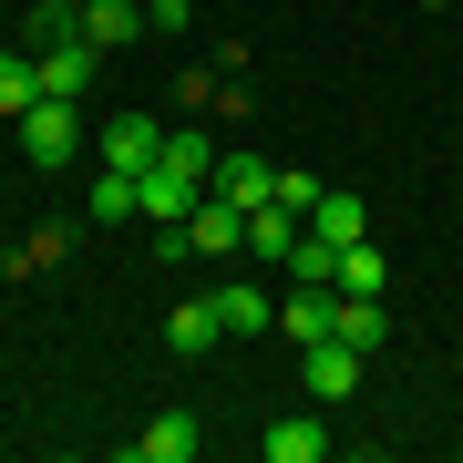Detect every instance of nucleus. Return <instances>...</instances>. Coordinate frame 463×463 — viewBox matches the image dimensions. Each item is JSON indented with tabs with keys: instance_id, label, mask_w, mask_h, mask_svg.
Instances as JSON below:
<instances>
[{
	"instance_id": "nucleus-1",
	"label": "nucleus",
	"mask_w": 463,
	"mask_h": 463,
	"mask_svg": "<svg viewBox=\"0 0 463 463\" xmlns=\"http://www.w3.org/2000/svg\"><path fill=\"white\" fill-rule=\"evenodd\" d=\"M21 155H32L42 175H62L72 155H83V114H72V103H52V93H42L32 114H21Z\"/></svg>"
},
{
	"instance_id": "nucleus-2",
	"label": "nucleus",
	"mask_w": 463,
	"mask_h": 463,
	"mask_svg": "<svg viewBox=\"0 0 463 463\" xmlns=\"http://www.w3.org/2000/svg\"><path fill=\"white\" fill-rule=\"evenodd\" d=\"M32 72H42V93H52V103H83V93L103 83V52H93L83 32H62V42H42V52H32Z\"/></svg>"
},
{
	"instance_id": "nucleus-3",
	"label": "nucleus",
	"mask_w": 463,
	"mask_h": 463,
	"mask_svg": "<svg viewBox=\"0 0 463 463\" xmlns=\"http://www.w3.org/2000/svg\"><path fill=\"white\" fill-rule=\"evenodd\" d=\"M185 258H248V206H227V196H216V185H206V196H196V216H185Z\"/></svg>"
},
{
	"instance_id": "nucleus-4",
	"label": "nucleus",
	"mask_w": 463,
	"mask_h": 463,
	"mask_svg": "<svg viewBox=\"0 0 463 463\" xmlns=\"http://www.w3.org/2000/svg\"><path fill=\"white\" fill-rule=\"evenodd\" d=\"M93 155H103V165H124V175H145L155 155H165V124H155V114H134V103H124V114H103Z\"/></svg>"
},
{
	"instance_id": "nucleus-5",
	"label": "nucleus",
	"mask_w": 463,
	"mask_h": 463,
	"mask_svg": "<svg viewBox=\"0 0 463 463\" xmlns=\"http://www.w3.org/2000/svg\"><path fill=\"white\" fill-rule=\"evenodd\" d=\"M298 381H309V402H350L361 392V350L350 340H309L298 350Z\"/></svg>"
},
{
	"instance_id": "nucleus-6",
	"label": "nucleus",
	"mask_w": 463,
	"mask_h": 463,
	"mask_svg": "<svg viewBox=\"0 0 463 463\" xmlns=\"http://www.w3.org/2000/svg\"><path fill=\"white\" fill-rule=\"evenodd\" d=\"M134 185H145V216H155V227H185V216H196V196H206V175L165 165V155H155V165L134 175Z\"/></svg>"
},
{
	"instance_id": "nucleus-7",
	"label": "nucleus",
	"mask_w": 463,
	"mask_h": 463,
	"mask_svg": "<svg viewBox=\"0 0 463 463\" xmlns=\"http://www.w3.org/2000/svg\"><path fill=\"white\" fill-rule=\"evenodd\" d=\"M279 330L309 350V340H340V288H288L279 298Z\"/></svg>"
},
{
	"instance_id": "nucleus-8",
	"label": "nucleus",
	"mask_w": 463,
	"mask_h": 463,
	"mask_svg": "<svg viewBox=\"0 0 463 463\" xmlns=\"http://www.w3.org/2000/svg\"><path fill=\"white\" fill-rule=\"evenodd\" d=\"M309 237H330V248H350V237H371V206L350 196V185H319V196H309Z\"/></svg>"
},
{
	"instance_id": "nucleus-9",
	"label": "nucleus",
	"mask_w": 463,
	"mask_h": 463,
	"mask_svg": "<svg viewBox=\"0 0 463 463\" xmlns=\"http://www.w3.org/2000/svg\"><path fill=\"white\" fill-rule=\"evenodd\" d=\"M196 443H206V422H196V412H155L145 432H134V463H185Z\"/></svg>"
},
{
	"instance_id": "nucleus-10",
	"label": "nucleus",
	"mask_w": 463,
	"mask_h": 463,
	"mask_svg": "<svg viewBox=\"0 0 463 463\" xmlns=\"http://www.w3.org/2000/svg\"><path fill=\"white\" fill-rule=\"evenodd\" d=\"M216 319H227V340L279 330V309H268V288H258V279H227V288H216Z\"/></svg>"
},
{
	"instance_id": "nucleus-11",
	"label": "nucleus",
	"mask_w": 463,
	"mask_h": 463,
	"mask_svg": "<svg viewBox=\"0 0 463 463\" xmlns=\"http://www.w3.org/2000/svg\"><path fill=\"white\" fill-rule=\"evenodd\" d=\"M165 340L185 350V361H206V350L227 340V319H216V298H175V309H165Z\"/></svg>"
},
{
	"instance_id": "nucleus-12",
	"label": "nucleus",
	"mask_w": 463,
	"mask_h": 463,
	"mask_svg": "<svg viewBox=\"0 0 463 463\" xmlns=\"http://www.w3.org/2000/svg\"><path fill=\"white\" fill-rule=\"evenodd\" d=\"M216 196H227V206H268V196H279V165H258V155H216Z\"/></svg>"
},
{
	"instance_id": "nucleus-13",
	"label": "nucleus",
	"mask_w": 463,
	"mask_h": 463,
	"mask_svg": "<svg viewBox=\"0 0 463 463\" xmlns=\"http://www.w3.org/2000/svg\"><path fill=\"white\" fill-rule=\"evenodd\" d=\"M83 216H93V227H124V216H145V185H134L124 165H103L93 196H83Z\"/></svg>"
},
{
	"instance_id": "nucleus-14",
	"label": "nucleus",
	"mask_w": 463,
	"mask_h": 463,
	"mask_svg": "<svg viewBox=\"0 0 463 463\" xmlns=\"http://www.w3.org/2000/svg\"><path fill=\"white\" fill-rule=\"evenodd\" d=\"M134 32H155V21L134 11V0H93V11H83V42H93V52H124Z\"/></svg>"
},
{
	"instance_id": "nucleus-15",
	"label": "nucleus",
	"mask_w": 463,
	"mask_h": 463,
	"mask_svg": "<svg viewBox=\"0 0 463 463\" xmlns=\"http://www.w3.org/2000/svg\"><path fill=\"white\" fill-rule=\"evenodd\" d=\"M319 453H330V422L319 412H288L279 432H268V463H319Z\"/></svg>"
},
{
	"instance_id": "nucleus-16",
	"label": "nucleus",
	"mask_w": 463,
	"mask_h": 463,
	"mask_svg": "<svg viewBox=\"0 0 463 463\" xmlns=\"http://www.w3.org/2000/svg\"><path fill=\"white\" fill-rule=\"evenodd\" d=\"M288 248H298V216H288L279 196H268V206H248V258H268V268H279Z\"/></svg>"
},
{
	"instance_id": "nucleus-17",
	"label": "nucleus",
	"mask_w": 463,
	"mask_h": 463,
	"mask_svg": "<svg viewBox=\"0 0 463 463\" xmlns=\"http://www.w3.org/2000/svg\"><path fill=\"white\" fill-rule=\"evenodd\" d=\"M381 279H392V268H381V237H350V248H340V298H381Z\"/></svg>"
},
{
	"instance_id": "nucleus-18",
	"label": "nucleus",
	"mask_w": 463,
	"mask_h": 463,
	"mask_svg": "<svg viewBox=\"0 0 463 463\" xmlns=\"http://www.w3.org/2000/svg\"><path fill=\"white\" fill-rule=\"evenodd\" d=\"M42 103V72H32V52L21 42H0V114H32Z\"/></svg>"
},
{
	"instance_id": "nucleus-19",
	"label": "nucleus",
	"mask_w": 463,
	"mask_h": 463,
	"mask_svg": "<svg viewBox=\"0 0 463 463\" xmlns=\"http://www.w3.org/2000/svg\"><path fill=\"white\" fill-rule=\"evenodd\" d=\"M62 258H72V237H62V227H32V237L11 248V279H42V268H62Z\"/></svg>"
},
{
	"instance_id": "nucleus-20",
	"label": "nucleus",
	"mask_w": 463,
	"mask_h": 463,
	"mask_svg": "<svg viewBox=\"0 0 463 463\" xmlns=\"http://www.w3.org/2000/svg\"><path fill=\"white\" fill-rule=\"evenodd\" d=\"M340 340H350V350L381 340V298H340Z\"/></svg>"
},
{
	"instance_id": "nucleus-21",
	"label": "nucleus",
	"mask_w": 463,
	"mask_h": 463,
	"mask_svg": "<svg viewBox=\"0 0 463 463\" xmlns=\"http://www.w3.org/2000/svg\"><path fill=\"white\" fill-rule=\"evenodd\" d=\"M52 11H72V21H83V11H93V0H52Z\"/></svg>"
},
{
	"instance_id": "nucleus-22",
	"label": "nucleus",
	"mask_w": 463,
	"mask_h": 463,
	"mask_svg": "<svg viewBox=\"0 0 463 463\" xmlns=\"http://www.w3.org/2000/svg\"><path fill=\"white\" fill-rule=\"evenodd\" d=\"M422 11H443V0H422Z\"/></svg>"
}]
</instances>
